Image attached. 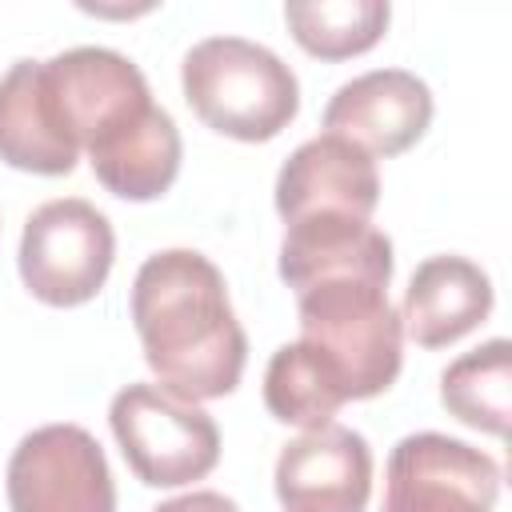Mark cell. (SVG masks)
Returning a JSON list of instances; mask_svg holds the SVG:
<instances>
[{"mask_svg":"<svg viewBox=\"0 0 512 512\" xmlns=\"http://www.w3.org/2000/svg\"><path fill=\"white\" fill-rule=\"evenodd\" d=\"M132 320L164 392L200 404L240 384L248 340L208 256L192 248L148 256L132 280Z\"/></svg>","mask_w":512,"mask_h":512,"instance_id":"cell-1","label":"cell"},{"mask_svg":"<svg viewBox=\"0 0 512 512\" xmlns=\"http://www.w3.org/2000/svg\"><path fill=\"white\" fill-rule=\"evenodd\" d=\"M184 100L220 136L260 144L280 136L300 108L292 68L244 36H208L184 56Z\"/></svg>","mask_w":512,"mask_h":512,"instance_id":"cell-2","label":"cell"},{"mask_svg":"<svg viewBox=\"0 0 512 512\" xmlns=\"http://www.w3.org/2000/svg\"><path fill=\"white\" fill-rule=\"evenodd\" d=\"M300 340L312 344L336 372L348 400H372L400 376V312L388 288L368 280H328L296 296Z\"/></svg>","mask_w":512,"mask_h":512,"instance_id":"cell-3","label":"cell"},{"mask_svg":"<svg viewBox=\"0 0 512 512\" xmlns=\"http://www.w3.org/2000/svg\"><path fill=\"white\" fill-rule=\"evenodd\" d=\"M108 420L128 468L148 488H180L204 480L220 460L216 420L192 400L164 392L160 384L120 388L112 396Z\"/></svg>","mask_w":512,"mask_h":512,"instance_id":"cell-4","label":"cell"},{"mask_svg":"<svg viewBox=\"0 0 512 512\" xmlns=\"http://www.w3.org/2000/svg\"><path fill=\"white\" fill-rule=\"evenodd\" d=\"M112 256L116 236L100 208L76 196L48 200L24 224L20 280L36 300L52 308H76L104 288Z\"/></svg>","mask_w":512,"mask_h":512,"instance_id":"cell-5","label":"cell"},{"mask_svg":"<svg viewBox=\"0 0 512 512\" xmlns=\"http://www.w3.org/2000/svg\"><path fill=\"white\" fill-rule=\"evenodd\" d=\"M12 512H116L104 448L80 424L28 432L8 460Z\"/></svg>","mask_w":512,"mask_h":512,"instance_id":"cell-6","label":"cell"},{"mask_svg":"<svg viewBox=\"0 0 512 512\" xmlns=\"http://www.w3.org/2000/svg\"><path fill=\"white\" fill-rule=\"evenodd\" d=\"M380 512H492L500 464L444 432H412L388 456Z\"/></svg>","mask_w":512,"mask_h":512,"instance_id":"cell-7","label":"cell"},{"mask_svg":"<svg viewBox=\"0 0 512 512\" xmlns=\"http://www.w3.org/2000/svg\"><path fill=\"white\" fill-rule=\"evenodd\" d=\"M56 116L76 148H92L152 108L144 72L112 48H68L44 60Z\"/></svg>","mask_w":512,"mask_h":512,"instance_id":"cell-8","label":"cell"},{"mask_svg":"<svg viewBox=\"0 0 512 512\" xmlns=\"http://www.w3.org/2000/svg\"><path fill=\"white\" fill-rule=\"evenodd\" d=\"M372 492V448L344 424H324L276 460V496L288 512H364Z\"/></svg>","mask_w":512,"mask_h":512,"instance_id":"cell-9","label":"cell"},{"mask_svg":"<svg viewBox=\"0 0 512 512\" xmlns=\"http://www.w3.org/2000/svg\"><path fill=\"white\" fill-rule=\"evenodd\" d=\"M432 124V92L416 72L376 68L336 88L324 108V128L352 140L368 156L408 152Z\"/></svg>","mask_w":512,"mask_h":512,"instance_id":"cell-10","label":"cell"},{"mask_svg":"<svg viewBox=\"0 0 512 512\" xmlns=\"http://www.w3.org/2000/svg\"><path fill=\"white\" fill-rule=\"evenodd\" d=\"M376 204H380L376 160L352 140L332 132L304 140L276 176V212L284 224L320 212L368 220Z\"/></svg>","mask_w":512,"mask_h":512,"instance_id":"cell-11","label":"cell"},{"mask_svg":"<svg viewBox=\"0 0 512 512\" xmlns=\"http://www.w3.org/2000/svg\"><path fill=\"white\" fill-rule=\"evenodd\" d=\"M280 280L300 296L328 280H368L388 288L392 280V240L368 220L320 212L284 224L280 240Z\"/></svg>","mask_w":512,"mask_h":512,"instance_id":"cell-12","label":"cell"},{"mask_svg":"<svg viewBox=\"0 0 512 512\" xmlns=\"http://www.w3.org/2000/svg\"><path fill=\"white\" fill-rule=\"evenodd\" d=\"M0 160L36 176H68L80 160L56 116L44 60H16L0 80Z\"/></svg>","mask_w":512,"mask_h":512,"instance_id":"cell-13","label":"cell"},{"mask_svg":"<svg viewBox=\"0 0 512 512\" xmlns=\"http://www.w3.org/2000/svg\"><path fill=\"white\" fill-rule=\"evenodd\" d=\"M492 312V280L464 256H428L404 292L400 328L420 348H444L468 336Z\"/></svg>","mask_w":512,"mask_h":512,"instance_id":"cell-14","label":"cell"},{"mask_svg":"<svg viewBox=\"0 0 512 512\" xmlns=\"http://www.w3.org/2000/svg\"><path fill=\"white\" fill-rule=\"evenodd\" d=\"M96 180L120 200H156L180 172V132L164 108H148L88 148Z\"/></svg>","mask_w":512,"mask_h":512,"instance_id":"cell-15","label":"cell"},{"mask_svg":"<svg viewBox=\"0 0 512 512\" xmlns=\"http://www.w3.org/2000/svg\"><path fill=\"white\" fill-rule=\"evenodd\" d=\"M344 388L336 380V372L328 368V360L296 340L272 352L268 372H264V404L280 424H296L304 432L332 424L336 408L344 404Z\"/></svg>","mask_w":512,"mask_h":512,"instance_id":"cell-16","label":"cell"},{"mask_svg":"<svg viewBox=\"0 0 512 512\" xmlns=\"http://www.w3.org/2000/svg\"><path fill=\"white\" fill-rule=\"evenodd\" d=\"M440 400L444 408L464 420L468 428L508 436L512 416V344L488 340L476 352H464L452 360L440 376Z\"/></svg>","mask_w":512,"mask_h":512,"instance_id":"cell-17","label":"cell"},{"mask_svg":"<svg viewBox=\"0 0 512 512\" xmlns=\"http://www.w3.org/2000/svg\"><path fill=\"white\" fill-rule=\"evenodd\" d=\"M388 16L392 8L384 0H312L284 8L292 40L320 60H348L368 52L384 36Z\"/></svg>","mask_w":512,"mask_h":512,"instance_id":"cell-18","label":"cell"},{"mask_svg":"<svg viewBox=\"0 0 512 512\" xmlns=\"http://www.w3.org/2000/svg\"><path fill=\"white\" fill-rule=\"evenodd\" d=\"M152 512H240V508L228 496H220V492H188V496L156 504Z\"/></svg>","mask_w":512,"mask_h":512,"instance_id":"cell-19","label":"cell"}]
</instances>
